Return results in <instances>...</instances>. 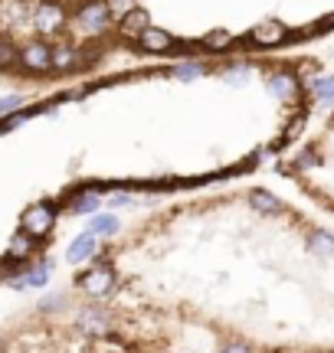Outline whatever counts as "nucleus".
<instances>
[{"label":"nucleus","mask_w":334,"mask_h":353,"mask_svg":"<svg viewBox=\"0 0 334 353\" xmlns=\"http://www.w3.org/2000/svg\"><path fill=\"white\" fill-rule=\"evenodd\" d=\"M141 27L144 0H0V86L95 75L138 43Z\"/></svg>","instance_id":"obj_2"},{"label":"nucleus","mask_w":334,"mask_h":353,"mask_svg":"<svg viewBox=\"0 0 334 353\" xmlns=\"http://www.w3.org/2000/svg\"><path fill=\"white\" fill-rule=\"evenodd\" d=\"M246 281L213 321L216 353H334V229L269 190L203 203Z\"/></svg>","instance_id":"obj_1"},{"label":"nucleus","mask_w":334,"mask_h":353,"mask_svg":"<svg viewBox=\"0 0 334 353\" xmlns=\"http://www.w3.org/2000/svg\"><path fill=\"white\" fill-rule=\"evenodd\" d=\"M279 174L334 216V108L279 157Z\"/></svg>","instance_id":"obj_3"}]
</instances>
